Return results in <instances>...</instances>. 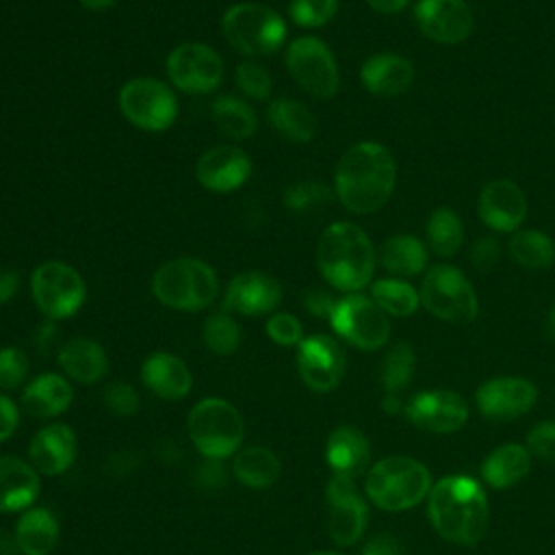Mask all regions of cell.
Segmentation results:
<instances>
[{"instance_id": "cell-41", "label": "cell", "mask_w": 555, "mask_h": 555, "mask_svg": "<svg viewBox=\"0 0 555 555\" xmlns=\"http://www.w3.org/2000/svg\"><path fill=\"white\" fill-rule=\"evenodd\" d=\"M234 82L238 87V91L245 98L251 100H269L271 98V74L267 72V67L254 59H245L236 65L234 69Z\"/></svg>"}, {"instance_id": "cell-54", "label": "cell", "mask_w": 555, "mask_h": 555, "mask_svg": "<svg viewBox=\"0 0 555 555\" xmlns=\"http://www.w3.org/2000/svg\"><path fill=\"white\" fill-rule=\"evenodd\" d=\"M87 11H106L115 7L119 0H78Z\"/></svg>"}, {"instance_id": "cell-56", "label": "cell", "mask_w": 555, "mask_h": 555, "mask_svg": "<svg viewBox=\"0 0 555 555\" xmlns=\"http://www.w3.org/2000/svg\"><path fill=\"white\" fill-rule=\"evenodd\" d=\"M382 408H384L386 412L395 414V412H399V408H401V401H399V397H397V395H386V399L382 401Z\"/></svg>"}, {"instance_id": "cell-25", "label": "cell", "mask_w": 555, "mask_h": 555, "mask_svg": "<svg viewBox=\"0 0 555 555\" xmlns=\"http://www.w3.org/2000/svg\"><path fill=\"white\" fill-rule=\"evenodd\" d=\"M377 260L392 278H416L429 269V247L414 234H390L377 249Z\"/></svg>"}, {"instance_id": "cell-28", "label": "cell", "mask_w": 555, "mask_h": 555, "mask_svg": "<svg viewBox=\"0 0 555 555\" xmlns=\"http://www.w3.org/2000/svg\"><path fill=\"white\" fill-rule=\"evenodd\" d=\"M59 364L65 375L80 384H93L108 371V358L104 349L89 338H72L59 351Z\"/></svg>"}, {"instance_id": "cell-33", "label": "cell", "mask_w": 555, "mask_h": 555, "mask_svg": "<svg viewBox=\"0 0 555 555\" xmlns=\"http://www.w3.org/2000/svg\"><path fill=\"white\" fill-rule=\"evenodd\" d=\"M464 221L457 210L449 206H438L429 212L425 223V241L429 251L438 258L455 256L464 245Z\"/></svg>"}, {"instance_id": "cell-20", "label": "cell", "mask_w": 555, "mask_h": 555, "mask_svg": "<svg viewBox=\"0 0 555 555\" xmlns=\"http://www.w3.org/2000/svg\"><path fill=\"white\" fill-rule=\"evenodd\" d=\"M251 176V158L234 145L208 147L195 165L197 182L212 193H232Z\"/></svg>"}, {"instance_id": "cell-13", "label": "cell", "mask_w": 555, "mask_h": 555, "mask_svg": "<svg viewBox=\"0 0 555 555\" xmlns=\"http://www.w3.org/2000/svg\"><path fill=\"white\" fill-rule=\"evenodd\" d=\"M165 72L169 82L182 93L204 95L212 93L223 80V61L215 48L199 41L176 46L167 61Z\"/></svg>"}, {"instance_id": "cell-46", "label": "cell", "mask_w": 555, "mask_h": 555, "mask_svg": "<svg viewBox=\"0 0 555 555\" xmlns=\"http://www.w3.org/2000/svg\"><path fill=\"white\" fill-rule=\"evenodd\" d=\"M104 403L117 416H132L139 410V395L126 382H111L104 388Z\"/></svg>"}, {"instance_id": "cell-52", "label": "cell", "mask_w": 555, "mask_h": 555, "mask_svg": "<svg viewBox=\"0 0 555 555\" xmlns=\"http://www.w3.org/2000/svg\"><path fill=\"white\" fill-rule=\"evenodd\" d=\"M17 288H20V273L15 269L0 271V306L13 299Z\"/></svg>"}, {"instance_id": "cell-38", "label": "cell", "mask_w": 555, "mask_h": 555, "mask_svg": "<svg viewBox=\"0 0 555 555\" xmlns=\"http://www.w3.org/2000/svg\"><path fill=\"white\" fill-rule=\"evenodd\" d=\"M416 369L414 349L408 343L392 345L382 364H379V382L388 395H399L412 382Z\"/></svg>"}, {"instance_id": "cell-5", "label": "cell", "mask_w": 555, "mask_h": 555, "mask_svg": "<svg viewBox=\"0 0 555 555\" xmlns=\"http://www.w3.org/2000/svg\"><path fill=\"white\" fill-rule=\"evenodd\" d=\"M225 41L247 59L278 52L286 41L284 17L260 2H238L225 9L221 17Z\"/></svg>"}, {"instance_id": "cell-6", "label": "cell", "mask_w": 555, "mask_h": 555, "mask_svg": "<svg viewBox=\"0 0 555 555\" xmlns=\"http://www.w3.org/2000/svg\"><path fill=\"white\" fill-rule=\"evenodd\" d=\"M429 486L431 477L425 464L405 455H390L373 464L364 488L377 507L403 512L418 505L429 494Z\"/></svg>"}, {"instance_id": "cell-26", "label": "cell", "mask_w": 555, "mask_h": 555, "mask_svg": "<svg viewBox=\"0 0 555 555\" xmlns=\"http://www.w3.org/2000/svg\"><path fill=\"white\" fill-rule=\"evenodd\" d=\"M39 496V475L35 466L20 457H0V512L26 509Z\"/></svg>"}, {"instance_id": "cell-15", "label": "cell", "mask_w": 555, "mask_h": 555, "mask_svg": "<svg viewBox=\"0 0 555 555\" xmlns=\"http://www.w3.org/2000/svg\"><path fill=\"white\" fill-rule=\"evenodd\" d=\"M477 215L490 232L514 234L527 217V195L512 178H494L479 191Z\"/></svg>"}, {"instance_id": "cell-36", "label": "cell", "mask_w": 555, "mask_h": 555, "mask_svg": "<svg viewBox=\"0 0 555 555\" xmlns=\"http://www.w3.org/2000/svg\"><path fill=\"white\" fill-rule=\"evenodd\" d=\"M234 475L247 488H269L280 477V460L267 447H247L234 457Z\"/></svg>"}, {"instance_id": "cell-24", "label": "cell", "mask_w": 555, "mask_h": 555, "mask_svg": "<svg viewBox=\"0 0 555 555\" xmlns=\"http://www.w3.org/2000/svg\"><path fill=\"white\" fill-rule=\"evenodd\" d=\"M141 379L156 397L167 401L182 399L189 395L193 384L189 366L173 353L165 351H156L145 358L141 366Z\"/></svg>"}, {"instance_id": "cell-1", "label": "cell", "mask_w": 555, "mask_h": 555, "mask_svg": "<svg viewBox=\"0 0 555 555\" xmlns=\"http://www.w3.org/2000/svg\"><path fill=\"white\" fill-rule=\"evenodd\" d=\"M397 186V163L377 141L353 143L334 171V195L353 215H371L386 206Z\"/></svg>"}, {"instance_id": "cell-45", "label": "cell", "mask_w": 555, "mask_h": 555, "mask_svg": "<svg viewBox=\"0 0 555 555\" xmlns=\"http://www.w3.org/2000/svg\"><path fill=\"white\" fill-rule=\"evenodd\" d=\"M468 258H470V264L486 273V271H492L499 260H501V243H499V236L494 232L490 234H481L473 241L470 245V251H468Z\"/></svg>"}, {"instance_id": "cell-4", "label": "cell", "mask_w": 555, "mask_h": 555, "mask_svg": "<svg viewBox=\"0 0 555 555\" xmlns=\"http://www.w3.org/2000/svg\"><path fill=\"white\" fill-rule=\"evenodd\" d=\"M152 293L171 310L197 312L215 304L219 295V278L215 269L199 258H173L156 269Z\"/></svg>"}, {"instance_id": "cell-55", "label": "cell", "mask_w": 555, "mask_h": 555, "mask_svg": "<svg viewBox=\"0 0 555 555\" xmlns=\"http://www.w3.org/2000/svg\"><path fill=\"white\" fill-rule=\"evenodd\" d=\"M544 334L551 343H555V304L548 308L546 312V321H544Z\"/></svg>"}, {"instance_id": "cell-31", "label": "cell", "mask_w": 555, "mask_h": 555, "mask_svg": "<svg viewBox=\"0 0 555 555\" xmlns=\"http://www.w3.org/2000/svg\"><path fill=\"white\" fill-rule=\"evenodd\" d=\"M59 540L56 516L46 507H33L22 514L15 527V544L26 555H48Z\"/></svg>"}, {"instance_id": "cell-35", "label": "cell", "mask_w": 555, "mask_h": 555, "mask_svg": "<svg viewBox=\"0 0 555 555\" xmlns=\"http://www.w3.org/2000/svg\"><path fill=\"white\" fill-rule=\"evenodd\" d=\"M210 117L219 132L228 139L243 141L256 134L258 130V117L254 108L234 95H219L210 104Z\"/></svg>"}, {"instance_id": "cell-14", "label": "cell", "mask_w": 555, "mask_h": 555, "mask_svg": "<svg viewBox=\"0 0 555 555\" xmlns=\"http://www.w3.org/2000/svg\"><path fill=\"white\" fill-rule=\"evenodd\" d=\"M412 17L418 30L440 46H460L475 28L468 0H416Z\"/></svg>"}, {"instance_id": "cell-23", "label": "cell", "mask_w": 555, "mask_h": 555, "mask_svg": "<svg viewBox=\"0 0 555 555\" xmlns=\"http://www.w3.org/2000/svg\"><path fill=\"white\" fill-rule=\"evenodd\" d=\"M28 455L37 473L61 475L76 457V436L63 423L48 425L33 436Z\"/></svg>"}, {"instance_id": "cell-48", "label": "cell", "mask_w": 555, "mask_h": 555, "mask_svg": "<svg viewBox=\"0 0 555 555\" xmlns=\"http://www.w3.org/2000/svg\"><path fill=\"white\" fill-rule=\"evenodd\" d=\"M362 555H405V548L395 535L379 533L362 546Z\"/></svg>"}, {"instance_id": "cell-47", "label": "cell", "mask_w": 555, "mask_h": 555, "mask_svg": "<svg viewBox=\"0 0 555 555\" xmlns=\"http://www.w3.org/2000/svg\"><path fill=\"white\" fill-rule=\"evenodd\" d=\"M529 451L546 462H555V421L538 423L527 436Z\"/></svg>"}, {"instance_id": "cell-30", "label": "cell", "mask_w": 555, "mask_h": 555, "mask_svg": "<svg viewBox=\"0 0 555 555\" xmlns=\"http://www.w3.org/2000/svg\"><path fill=\"white\" fill-rule=\"evenodd\" d=\"M273 130L291 143H308L317 134V119L306 104L293 98H273L267 108Z\"/></svg>"}, {"instance_id": "cell-53", "label": "cell", "mask_w": 555, "mask_h": 555, "mask_svg": "<svg viewBox=\"0 0 555 555\" xmlns=\"http://www.w3.org/2000/svg\"><path fill=\"white\" fill-rule=\"evenodd\" d=\"M375 13H382V15H397L401 13L403 9L410 7L412 0H364Z\"/></svg>"}, {"instance_id": "cell-43", "label": "cell", "mask_w": 555, "mask_h": 555, "mask_svg": "<svg viewBox=\"0 0 555 555\" xmlns=\"http://www.w3.org/2000/svg\"><path fill=\"white\" fill-rule=\"evenodd\" d=\"M269 338L282 347H297L304 340V327L295 314L275 312L264 325Z\"/></svg>"}, {"instance_id": "cell-10", "label": "cell", "mask_w": 555, "mask_h": 555, "mask_svg": "<svg viewBox=\"0 0 555 555\" xmlns=\"http://www.w3.org/2000/svg\"><path fill=\"white\" fill-rule=\"evenodd\" d=\"M121 115L139 130L163 132L178 117V98L169 85L158 78L139 76L119 89L117 95Z\"/></svg>"}, {"instance_id": "cell-39", "label": "cell", "mask_w": 555, "mask_h": 555, "mask_svg": "<svg viewBox=\"0 0 555 555\" xmlns=\"http://www.w3.org/2000/svg\"><path fill=\"white\" fill-rule=\"evenodd\" d=\"M202 336L206 347L217 356H230L241 345V327L225 310L215 312L206 319Z\"/></svg>"}, {"instance_id": "cell-29", "label": "cell", "mask_w": 555, "mask_h": 555, "mask_svg": "<svg viewBox=\"0 0 555 555\" xmlns=\"http://www.w3.org/2000/svg\"><path fill=\"white\" fill-rule=\"evenodd\" d=\"M369 440L356 427H336L327 438L325 460L330 468L338 475L356 477L369 464Z\"/></svg>"}, {"instance_id": "cell-51", "label": "cell", "mask_w": 555, "mask_h": 555, "mask_svg": "<svg viewBox=\"0 0 555 555\" xmlns=\"http://www.w3.org/2000/svg\"><path fill=\"white\" fill-rule=\"evenodd\" d=\"M17 427V408L11 399L0 395V442L11 438Z\"/></svg>"}, {"instance_id": "cell-2", "label": "cell", "mask_w": 555, "mask_h": 555, "mask_svg": "<svg viewBox=\"0 0 555 555\" xmlns=\"http://www.w3.org/2000/svg\"><path fill=\"white\" fill-rule=\"evenodd\" d=\"M427 514L431 527L444 540L473 546L486 535L488 529V496L473 477H442L429 490Z\"/></svg>"}, {"instance_id": "cell-3", "label": "cell", "mask_w": 555, "mask_h": 555, "mask_svg": "<svg viewBox=\"0 0 555 555\" xmlns=\"http://www.w3.org/2000/svg\"><path fill=\"white\" fill-rule=\"evenodd\" d=\"M377 251L369 234L353 221L330 223L317 241V267L321 278L343 293H360L371 286Z\"/></svg>"}, {"instance_id": "cell-7", "label": "cell", "mask_w": 555, "mask_h": 555, "mask_svg": "<svg viewBox=\"0 0 555 555\" xmlns=\"http://www.w3.org/2000/svg\"><path fill=\"white\" fill-rule=\"evenodd\" d=\"M418 295L421 306L447 323H470L479 312V299L470 280L462 269L447 262L434 264L425 271Z\"/></svg>"}, {"instance_id": "cell-8", "label": "cell", "mask_w": 555, "mask_h": 555, "mask_svg": "<svg viewBox=\"0 0 555 555\" xmlns=\"http://www.w3.org/2000/svg\"><path fill=\"white\" fill-rule=\"evenodd\" d=\"M186 429L195 449L210 460L232 455L243 440V418L238 410L217 397H206L191 408Z\"/></svg>"}, {"instance_id": "cell-44", "label": "cell", "mask_w": 555, "mask_h": 555, "mask_svg": "<svg viewBox=\"0 0 555 555\" xmlns=\"http://www.w3.org/2000/svg\"><path fill=\"white\" fill-rule=\"evenodd\" d=\"M28 373V358L20 347L0 349V388H17Z\"/></svg>"}, {"instance_id": "cell-57", "label": "cell", "mask_w": 555, "mask_h": 555, "mask_svg": "<svg viewBox=\"0 0 555 555\" xmlns=\"http://www.w3.org/2000/svg\"><path fill=\"white\" fill-rule=\"evenodd\" d=\"M310 555H343V553H336V551H317V553H310Z\"/></svg>"}, {"instance_id": "cell-34", "label": "cell", "mask_w": 555, "mask_h": 555, "mask_svg": "<svg viewBox=\"0 0 555 555\" xmlns=\"http://www.w3.org/2000/svg\"><path fill=\"white\" fill-rule=\"evenodd\" d=\"M507 251L527 271H546L555 262V241L542 230H516L509 234Z\"/></svg>"}, {"instance_id": "cell-50", "label": "cell", "mask_w": 555, "mask_h": 555, "mask_svg": "<svg viewBox=\"0 0 555 555\" xmlns=\"http://www.w3.org/2000/svg\"><path fill=\"white\" fill-rule=\"evenodd\" d=\"M197 483L202 488H221L225 483V468L221 464V460H210L206 457V462L202 466H197Z\"/></svg>"}, {"instance_id": "cell-17", "label": "cell", "mask_w": 555, "mask_h": 555, "mask_svg": "<svg viewBox=\"0 0 555 555\" xmlns=\"http://www.w3.org/2000/svg\"><path fill=\"white\" fill-rule=\"evenodd\" d=\"M325 494L330 505V520H327L330 538L338 546L356 544L366 529L369 509L353 486V477L334 473Z\"/></svg>"}, {"instance_id": "cell-12", "label": "cell", "mask_w": 555, "mask_h": 555, "mask_svg": "<svg viewBox=\"0 0 555 555\" xmlns=\"http://www.w3.org/2000/svg\"><path fill=\"white\" fill-rule=\"evenodd\" d=\"M330 325L343 340L364 351L384 347L390 336L388 314L371 299V295L362 293H347L336 299Z\"/></svg>"}, {"instance_id": "cell-11", "label": "cell", "mask_w": 555, "mask_h": 555, "mask_svg": "<svg viewBox=\"0 0 555 555\" xmlns=\"http://www.w3.org/2000/svg\"><path fill=\"white\" fill-rule=\"evenodd\" d=\"M33 299L50 321L76 314L85 301L87 288L82 275L67 262L46 260L30 275Z\"/></svg>"}, {"instance_id": "cell-49", "label": "cell", "mask_w": 555, "mask_h": 555, "mask_svg": "<svg viewBox=\"0 0 555 555\" xmlns=\"http://www.w3.org/2000/svg\"><path fill=\"white\" fill-rule=\"evenodd\" d=\"M304 306H306V310H308L312 317H321V319H327V321H330L332 310H334V306H336V299H334L330 293L314 288V291H308V293H306Z\"/></svg>"}, {"instance_id": "cell-18", "label": "cell", "mask_w": 555, "mask_h": 555, "mask_svg": "<svg viewBox=\"0 0 555 555\" xmlns=\"http://www.w3.org/2000/svg\"><path fill=\"white\" fill-rule=\"evenodd\" d=\"M405 416L423 431L451 434L464 427L468 418V408L457 392L425 390L408 401Z\"/></svg>"}, {"instance_id": "cell-42", "label": "cell", "mask_w": 555, "mask_h": 555, "mask_svg": "<svg viewBox=\"0 0 555 555\" xmlns=\"http://www.w3.org/2000/svg\"><path fill=\"white\" fill-rule=\"evenodd\" d=\"M340 0H291L288 15L297 26L321 28L338 13Z\"/></svg>"}, {"instance_id": "cell-22", "label": "cell", "mask_w": 555, "mask_h": 555, "mask_svg": "<svg viewBox=\"0 0 555 555\" xmlns=\"http://www.w3.org/2000/svg\"><path fill=\"white\" fill-rule=\"evenodd\" d=\"M416 78L414 63L397 52H377L360 67L362 87L377 98H399L412 89Z\"/></svg>"}, {"instance_id": "cell-32", "label": "cell", "mask_w": 555, "mask_h": 555, "mask_svg": "<svg viewBox=\"0 0 555 555\" xmlns=\"http://www.w3.org/2000/svg\"><path fill=\"white\" fill-rule=\"evenodd\" d=\"M531 468V455L520 444H503L496 447L481 464L483 479L496 488L505 490L516 486Z\"/></svg>"}, {"instance_id": "cell-21", "label": "cell", "mask_w": 555, "mask_h": 555, "mask_svg": "<svg viewBox=\"0 0 555 555\" xmlns=\"http://www.w3.org/2000/svg\"><path fill=\"white\" fill-rule=\"evenodd\" d=\"M282 301V284L262 271H243L234 275L223 295V310L245 317L273 312Z\"/></svg>"}, {"instance_id": "cell-27", "label": "cell", "mask_w": 555, "mask_h": 555, "mask_svg": "<svg viewBox=\"0 0 555 555\" xmlns=\"http://www.w3.org/2000/svg\"><path fill=\"white\" fill-rule=\"evenodd\" d=\"M72 395V386L65 377L56 373H43L24 388L22 405L35 418H50L69 408Z\"/></svg>"}, {"instance_id": "cell-16", "label": "cell", "mask_w": 555, "mask_h": 555, "mask_svg": "<svg viewBox=\"0 0 555 555\" xmlns=\"http://www.w3.org/2000/svg\"><path fill=\"white\" fill-rule=\"evenodd\" d=\"M343 347L327 334H312L297 345V371L304 384L317 392L336 388L345 375Z\"/></svg>"}, {"instance_id": "cell-40", "label": "cell", "mask_w": 555, "mask_h": 555, "mask_svg": "<svg viewBox=\"0 0 555 555\" xmlns=\"http://www.w3.org/2000/svg\"><path fill=\"white\" fill-rule=\"evenodd\" d=\"M334 191L317 180H301L284 191V206L293 212H308L332 204Z\"/></svg>"}, {"instance_id": "cell-37", "label": "cell", "mask_w": 555, "mask_h": 555, "mask_svg": "<svg viewBox=\"0 0 555 555\" xmlns=\"http://www.w3.org/2000/svg\"><path fill=\"white\" fill-rule=\"evenodd\" d=\"M371 299L388 317H412L421 306L418 291L401 278H379L371 282Z\"/></svg>"}, {"instance_id": "cell-19", "label": "cell", "mask_w": 555, "mask_h": 555, "mask_svg": "<svg viewBox=\"0 0 555 555\" xmlns=\"http://www.w3.org/2000/svg\"><path fill=\"white\" fill-rule=\"evenodd\" d=\"M477 408L490 421H512L529 412L538 399L535 386L525 377H492L477 388Z\"/></svg>"}, {"instance_id": "cell-9", "label": "cell", "mask_w": 555, "mask_h": 555, "mask_svg": "<svg viewBox=\"0 0 555 555\" xmlns=\"http://www.w3.org/2000/svg\"><path fill=\"white\" fill-rule=\"evenodd\" d=\"M284 65L288 76L312 98L330 100L340 89V72L330 46L312 35L293 39L286 46Z\"/></svg>"}]
</instances>
